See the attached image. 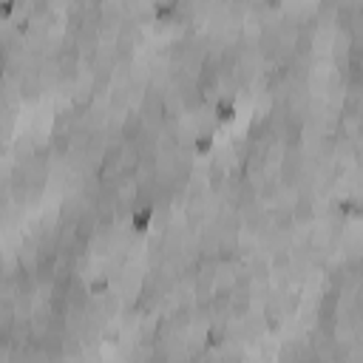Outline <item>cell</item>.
<instances>
[{"label": "cell", "mask_w": 363, "mask_h": 363, "mask_svg": "<svg viewBox=\"0 0 363 363\" xmlns=\"http://www.w3.org/2000/svg\"><path fill=\"white\" fill-rule=\"evenodd\" d=\"M150 219H153V207H150V205L139 207V210L134 213V227H136V230H145V227L150 224Z\"/></svg>", "instance_id": "6da1fadb"}, {"label": "cell", "mask_w": 363, "mask_h": 363, "mask_svg": "<svg viewBox=\"0 0 363 363\" xmlns=\"http://www.w3.org/2000/svg\"><path fill=\"white\" fill-rule=\"evenodd\" d=\"M338 210H341L343 216H357V219H360V216H363V201H355V199H343L341 205H338Z\"/></svg>", "instance_id": "7a4b0ae2"}, {"label": "cell", "mask_w": 363, "mask_h": 363, "mask_svg": "<svg viewBox=\"0 0 363 363\" xmlns=\"http://www.w3.org/2000/svg\"><path fill=\"white\" fill-rule=\"evenodd\" d=\"M216 116H219V122H227L235 116V105L230 100H219V105H216Z\"/></svg>", "instance_id": "3957f363"}, {"label": "cell", "mask_w": 363, "mask_h": 363, "mask_svg": "<svg viewBox=\"0 0 363 363\" xmlns=\"http://www.w3.org/2000/svg\"><path fill=\"white\" fill-rule=\"evenodd\" d=\"M213 148V134H199L196 136V153H207Z\"/></svg>", "instance_id": "277c9868"}, {"label": "cell", "mask_w": 363, "mask_h": 363, "mask_svg": "<svg viewBox=\"0 0 363 363\" xmlns=\"http://www.w3.org/2000/svg\"><path fill=\"white\" fill-rule=\"evenodd\" d=\"M108 287V281L105 278H97V281H91V292H102Z\"/></svg>", "instance_id": "5b68a950"}, {"label": "cell", "mask_w": 363, "mask_h": 363, "mask_svg": "<svg viewBox=\"0 0 363 363\" xmlns=\"http://www.w3.org/2000/svg\"><path fill=\"white\" fill-rule=\"evenodd\" d=\"M176 6H156V15H171Z\"/></svg>", "instance_id": "8992f818"}, {"label": "cell", "mask_w": 363, "mask_h": 363, "mask_svg": "<svg viewBox=\"0 0 363 363\" xmlns=\"http://www.w3.org/2000/svg\"><path fill=\"white\" fill-rule=\"evenodd\" d=\"M207 338H210V343H213V346H216V343H221V341H219V338H221V332H216V329H213L210 335H207Z\"/></svg>", "instance_id": "52a82bcc"}]
</instances>
